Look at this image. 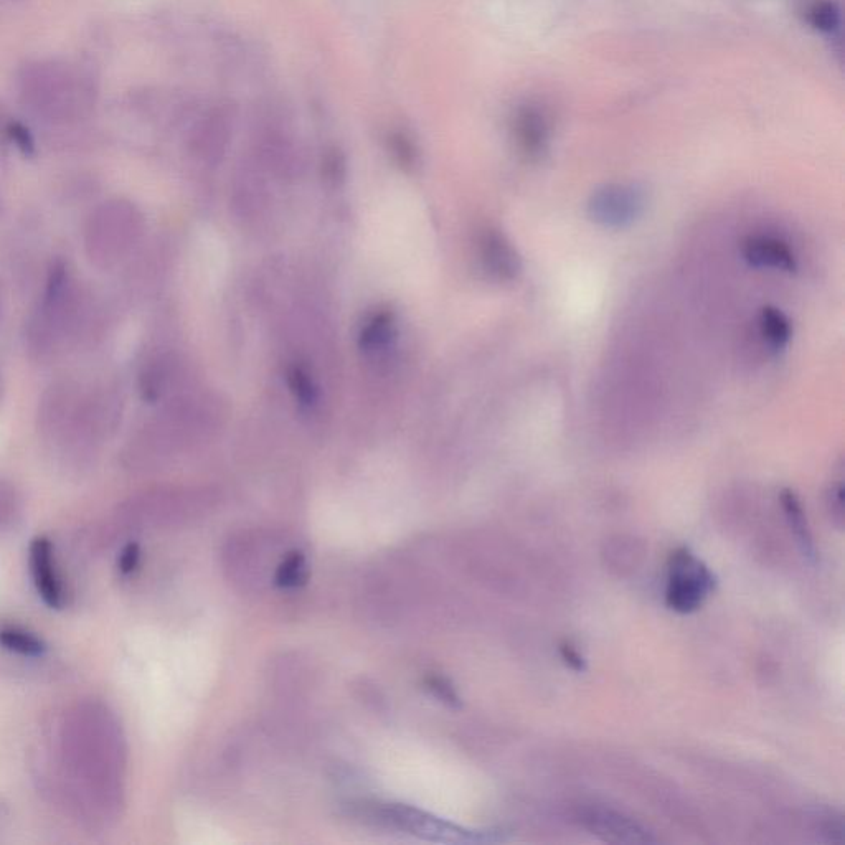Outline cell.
I'll list each match as a JSON object with an SVG mask.
<instances>
[{"label":"cell","mask_w":845,"mask_h":845,"mask_svg":"<svg viewBox=\"0 0 845 845\" xmlns=\"http://www.w3.org/2000/svg\"><path fill=\"white\" fill-rule=\"evenodd\" d=\"M560 656H562L563 662H565L572 671H586V661L583 659L580 652L576 651V647L573 646L572 643H567V641H565V643L560 644Z\"/></svg>","instance_id":"cell-17"},{"label":"cell","mask_w":845,"mask_h":845,"mask_svg":"<svg viewBox=\"0 0 845 845\" xmlns=\"http://www.w3.org/2000/svg\"><path fill=\"white\" fill-rule=\"evenodd\" d=\"M743 260L756 270H775L794 273L798 260L791 246L783 240L765 235L746 238L742 246Z\"/></svg>","instance_id":"cell-4"},{"label":"cell","mask_w":845,"mask_h":845,"mask_svg":"<svg viewBox=\"0 0 845 845\" xmlns=\"http://www.w3.org/2000/svg\"><path fill=\"white\" fill-rule=\"evenodd\" d=\"M715 585L713 573L689 548L679 547L671 553L666 588L669 609L680 614L694 613L715 590Z\"/></svg>","instance_id":"cell-1"},{"label":"cell","mask_w":845,"mask_h":845,"mask_svg":"<svg viewBox=\"0 0 845 845\" xmlns=\"http://www.w3.org/2000/svg\"><path fill=\"white\" fill-rule=\"evenodd\" d=\"M758 329L766 345L775 352L783 350L793 337L791 321L778 307L765 306L761 309L758 316Z\"/></svg>","instance_id":"cell-10"},{"label":"cell","mask_w":845,"mask_h":845,"mask_svg":"<svg viewBox=\"0 0 845 845\" xmlns=\"http://www.w3.org/2000/svg\"><path fill=\"white\" fill-rule=\"evenodd\" d=\"M646 208L644 190L634 184H609L596 190L588 202L591 222L605 228L633 225Z\"/></svg>","instance_id":"cell-2"},{"label":"cell","mask_w":845,"mask_h":845,"mask_svg":"<svg viewBox=\"0 0 845 845\" xmlns=\"http://www.w3.org/2000/svg\"><path fill=\"white\" fill-rule=\"evenodd\" d=\"M390 142H392L393 151H395L400 161L405 162V164L406 162L413 161V156H415L413 144H411L410 139L405 134H393Z\"/></svg>","instance_id":"cell-19"},{"label":"cell","mask_w":845,"mask_h":845,"mask_svg":"<svg viewBox=\"0 0 845 845\" xmlns=\"http://www.w3.org/2000/svg\"><path fill=\"white\" fill-rule=\"evenodd\" d=\"M289 382H291V388L296 393L299 402L303 405H311L314 402V387H312L311 380L307 377L306 372L301 369H294L293 372L289 373Z\"/></svg>","instance_id":"cell-15"},{"label":"cell","mask_w":845,"mask_h":845,"mask_svg":"<svg viewBox=\"0 0 845 845\" xmlns=\"http://www.w3.org/2000/svg\"><path fill=\"white\" fill-rule=\"evenodd\" d=\"M390 331H392V317L388 314H378L362 331V345L367 349H375L387 344Z\"/></svg>","instance_id":"cell-14"},{"label":"cell","mask_w":845,"mask_h":845,"mask_svg":"<svg viewBox=\"0 0 845 845\" xmlns=\"http://www.w3.org/2000/svg\"><path fill=\"white\" fill-rule=\"evenodd\" d=\"M378 821L388 826L397 827L400 831L410 832L415 836L425 837L430 841L456 842L466 839V832L448 822L436 819L431 814L410 808V806H383L375 814Z\"/></svg>","instance_id":"cell-3"},{"label":"cell","mask_w":845,"mask_h":845,"mask_svg":"<svg viewBox=\"0 0 845 845\" xmlns=\"http://www.w3.org/2000/svg\"><path fill=\"white\" fill-rule=\"evenodd\" d=\"M827 502H829V510H831L834 524L842 529V525H844V484H842V481L832 484Z\"/></svg>","instance_id":"cell-16"},{"label":"cell","mask_w":845,"mask_h":845,"mask_svg":"<svg viewBox=\"0 0 845 845\" xmlns=\"http://www.w3.org/2000/svg\"><path fill=\"white\" fill-rule=\"evenodd\" d=\"M30 562H32V573H34L38 595L42 596L45 605L50 606V608H62V583L58 578L52 542L47 537H37L32 542Z\"/></svg>","instance_id":"cell-5"},{"label":"cell","mask_w":845,"mask_h":845,"mask_svg":"<svg viewBox=\"0 0 845 845\" xmlns=\"http://www.w3.org/2000/svg\"><path fill=\"white\" fill-rule=\"evenodd\" d=\"M139 558H141L139 545H137V543H129L128 547L124 548L123 553H121V557H119V570H121L124 575L133 573L137 568Z\"/></svg>","instance_id":"cell-18"},{"label":"cell","mask_w":845,"mask_h":845,"mask_svg":"<svg viewBox=\"0 0 845 845\" xmlns=\"http://www.w3.org/2000/svg\"><path fill=\"white\" fill-rule=\"evenodd\" d=\"M779 502L783 507L786 520H788L789 527L793 530L794 537L798 540L799 548L803 552L804 557L816 562V547L812 542L811 530L808 527V520L804 515L803 506L799 502L798 496L794 494L791 489H783L779 494Z\"/></svg>","instance_id":"cell-9"},{"label":"cell","mask_w":845,"mask_h":845,"mask_svg":"<svg viewBox=\"0 0 845 845\" xmlns=\"http://www.w3.org/2000/svg\"><path fill=\"white\" fill-rule=\"evenodd\" d=\"M481 256L486 270L502 281L517 278L522 270L519 253L515 251L512 243L496 230H489L482 235Z\"/></svg>","instance_id":"cell-6"},{"label":"cell","mask_w":845,"mask_h":845,"mask_svg":"<svg viewBox=\"0 0 845 845\" xmlns=\"http://www.w3.org/2000/svg\"><path fill=\"white\" fill-rule=\"evenodd\" d=\"M0 646L29 657L42 656L47 649L42 639H38L35 634L17 628L0 629Z\"/></svg>","instance_id":"cell-11"},{"label":"cell","mask_w":845,"mask_h":845,"mask_svg":"<svg viewBox=\"0 0 845 845\" xmlns=\"http://www.w3.org/2000/svg\"><path fill=\"white\" fill-rule=\"evenodd\" d=\"M586 821L590 822L591 829L596 834H603L606 839H616L624 842H649L651 837L647 836L638 824H634L628 817L619 816L614 812H590Z\"/></svg>","instance_id":"cell-8"},{"label":"cell","mask_w":845,"mask_h":845,"mask_svg":"<svg viewBox=\"0 0 845 845\" xmlns=\"http://www.w3.org/2000/svg\"><path fill=\"white\" fill-rule=\"evenodd\" d=\"M515 136L520 149L530 159H539L547 151L550 128L543 111L535 106L520 109L515 118Z\"/></svg>","instance_id":"cell-7"},{"label":"cell","mask_w":845,"mask_h":845,"mask_svg":"<svg viewBox=\"0 0 845 845\" xmlns=\"http://www.w3.org/2000/svg\"><path fill=\"white\" fill-rule=\"evenodd\" d=\"M307 565L301 553H294L289 555L284 560L279 568H276V576L274 581L276 585L283 586V588H294V586L301 585L306 580Z\"/></svg>","instance_id":"cell-13"},{"label":"cell","mask_w":845,"mask_h":845,"mask_svg":"<svg viewBox=\"0 0 845 845\" xmlns=\"http://www.w3.org/2000/svg\"><path fill=\"white\" fill-rule=\"evenodd\" d=\"M809 24L822 34H834L841 27V12L834 2H816L809 9Z\"/></svg>","instance_id":"cell-12"}]
</instances>
